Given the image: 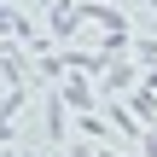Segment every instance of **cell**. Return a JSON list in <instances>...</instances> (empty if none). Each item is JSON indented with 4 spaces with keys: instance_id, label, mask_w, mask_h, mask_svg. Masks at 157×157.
Segmentation results:
<instances>
[{
    "instance_id": "1",
    "label": "cell",
    "mask_w": 157,
    "mask_h": 157,
    "mask_svg": "<svg viewBox=\"0 0 157 157\" xmlns=\"http://www.w3.org/2000/svg\"><path fill=\"white\" fill-rule=\"evenodd\" d=\"M64 99H70V105H82V111L93 105V87H87V76H82V70H76V76L64 82Z\"/></svg>"
},
{
    "instance_id": "2",
    "label": "cell",
    "mask_w": 157,
    "mask_h": 157,
    "mask_svg": "<svg viewBox=\"0 0 157 157\" xmlns=\"http://www.w3.org/2000/svg\"><path fill=\"white\" fill-rule=\"evenodd\" d=\"M0 64H6V76H12V82H23V76H29V70H23V58H17V52H0Z\"/></svg>"
},
{
    "instance_id": "3",
    "label": "cell",
    "mask_w": 157,
    "mask_h": 157,
    "mask_svg": "<svg viewBox=\"0 0 157 157\" xmlns=\"http://www.w3.org/2000/svg\"><path fill=\"white\" fill-rule=\"evenodd\" d=\"M134 111H140V117L151 122V117H157V99H151V93H134Z\"/></svg>"
},
{
    "instance_id": "4",
    "label": "cell",
    "mask_w": 157,
    "mask_h": 157,
    "mask_svg": "<svg viewBox=\"0 0 157 157\" xmlns=\"http://www.w3.org/2000/svg\"><path fill=\"white\" fill-rule=\"evenodd\" d=\"M146 134V157H157V128H140Z\"/></svg>"
},
{
    "instance_id": "5",
    "label": "cell",
    "mask_w": 157,
    "mask_h": 157,
    "mask_svg": "<svg viewBox=\"0 0 157 157\" xmlns=\"http://www.w3.org/2000/svg\"><path fill=\"white\" fill-rule=\"evenodd\" d=\"M140 52H146V58H151V64H157V41H140Z\"/></svg>"
},
{
    "instance_id": "6",
    "label": "cell",
    "mask_w": 157,
    "mask_h": 157,
    "mask_svg": "<svg viewBox=\"0 0 157 157\" xmlns=\"http://www.w3.org/2000/svg\"><path fill=\"white\" fill-rule=\"evenodd\" d=\"M70 157H93V146H76V151H70Z\"/></svg>"
},
{
    "instance_id": "7",
    "label": "cell",
    "mask_w": 157,
    "mask_h": 157,
    "mask_svg": "<svg viewBox=\"0 0 157 157\" xmlns=\"http://www.w3.org/2000/svg\"><path fill=\"white\" fill-rule=\"evenodd\" d=\"M93 157H111V151H93Z\"/></svg>"
}]
</instances>
